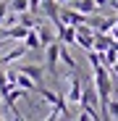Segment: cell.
Masks as SVG:
<instances>
[{
  "label": "cell",
  "instance_id": "11",
  "mask_svg": "<svg viewBox=\"0 0 118 121\" xmlns=\"http://www.w3.org/2000/svg\"><path fill=\"white\" fill-rule=\"evenodd\" d=\"M18 71H24L26 76H32L37 84H42V66H34V63H29V66H21Z\"/></svg>",
  "mask_w": 118,
  "mask_h": 121
},
{
  "label": "cell",
  "instance_id": "8",
  "mask_svg": "<svg viewBox=\"0 0 118 121\" xmlns=\"http://www.w3.org/2000/svg\"><path fill=\"white\" fill-rule=\"evenodd\" d=\"M24 53H29V50H26V48H24V42H21V45H16L11 53H5L3 58H0V63H3V66H5V63H13V60H18Z\"/></svg>",
  "mask_w": 118,
  "mask_h": 121
},
{
  "label": "cell",
  "instance_id": "22",
  "mask_svg": "<svg viewBox=\"0 0 118 121\" xmlns=\"http://www.w3.org/2000/svg\"><path fill=\"white\" fill-rule=\"evenodd\" d=\"M55 3H58V5H66V3H68V0H55Z\"/></svg>",
  "mask_w": 118,
  "mask_h": 121
},
{
  "label": "cell",
  "instance_id": "15",
  "mask_svg": "<svg viewBox=\"0 0 118 121\" xmlns=\"http://www.w3.org/2000/svg\"><path fill=\"white\" fill-rule=\"evenodd\" d=\"M8 8L13 13H21V11H29V0H8Z\"/></svg>",
  "mask_w": 118,
  "mask_h": 121
},
{
  "label": "cell",
  "instance_id": "19",
  "mask_svg": "<svg viewBox=\"0 0 118 121\" xmlns=\"http://www.w3.org/2000/svg\"><path fill=\"white\" fill-rule=\"evenodd\" d=\"M5 82H8V79H5V71H3V63H0V87H3Z\"/></svg>",
  "mask_w": 118,
  "mask_h": 121
},
{
  "label": "cell",
  "instance_id": "7",
  "mask_svg": "<svg viewBox=\"0 0 118 121\" xmlns=\"http://www.w3.org/2000/svg\"><path fill=\"white\" fill-rule=\"evenodd\" d=\"M58 39H61L63 45H73L76 42V26H71V24H66L61 32H58Z\"/></svg>",
  "mask_w": 118,
  "mask_h": 121
},
{
  "label": "cell",
  "instance_id": "6",
  "mask_svg": "<svg viewBox=\"0 0 118 121\" xmlns=\"http://www.w3.org/2000/svg\"><path fill=\"white\" fill-rule=\"evenodd\" d=\"M68 3L79 11V13H97V3H94V0H68Z\"/></svg>",
  "mask_w": 118,
  "mask_h": 121
},
{
  "label": "cell",
  "instance_id": "13",
  "mask_svg": "<svg viewBox=\"0 0 118 121\" xmlns=\"http://www.w3.org/2000/svg\"><path fill=\"white\" fill-rule=\"evenodd\" d=\"M97 100H100V97H97V90H94V87H87V90L81 92V97H79V103H87V105H97Z\"/></svg>",
  "mask_w": 118,
  "mask_h": 121
},
{
  "label": "cell",
  "instance_id": "2",
  "mask_svg": "<svg viewBox=\"0 0 118 121\" xmlns=\"http://www.w3.org/2000/svg\"><path fill=\"white\" fill-rule=\"evenodd\" d=\"M58 50H61V39H53L45 48V53H47V71L53 76H58Z\"/></svg>",
  "mask_w": 118,
  "mask_h": 121
},
{
  "label": "cell",
  "instance_id": "10",
  "mask_svg": "<svg viewBox=\"0 0 118 121\" xmlns=\"http://www.w3.org/2000/svg\"><path fill=\"white\" fill-rule=\"evenodd\" d=\"M79 97H81V82H79V76H71V87H68V100H71V103H79Z\"/></svg>",
  "mask_w": 118,
  "mask_h": 121
},
{
  "label": "cell",
  "instance_id": "1",
  "mask_svg": "<svg viewBox=\"0 0 118 121\" xmlns=\"http://www.w3.org/2000/svg\"><path fill=\"white\" fill-rule=\"evenodd\" d=\"M58 16H61L63 24H71V26H79V24L87 21V13H79L76 8H63V5H61V11H58Z\"/></svg>",
  "mask_w": 118,
  "mask_h": 121
},
{
  "label": "cell",
  "instance_id": "3",
  "mask_svg": "<svg viewBox=\"0 0 118 121\" xmlns=\"http://www.w3.org/2000/svg\"><path fill=\"white\" fill-rule=\"evenodd\" d=\"M34 32H37V37H39V48H42V50L53 42V39H58V37H55V32H53L47 24H34Z\"/></svg>",
  "mask_w": 118,
  "mask_h": 121
},
{
  "label": "cell",
  "instance_id": "16",
  "mask_svg": "<svg viewBox=\"0 0 118 121\" xmlns=\"http://www.w3.org/2000/svg\"><path fill=\"white\" fill-rule=\"evenodd\" d=\"M108 118H118V100H108Z\"/></svg>",
  "mask_w": 118,
  "mask_h": 121
},
{
  "label": "cell",
  "instance_id": "24",
  "mask_svg": "<svg viewBox=\"0 0 118 121\" xmlns=\"http://www.w3.org/2000/svg\"><path fill=\"white\" fill-rule=\"evenodd\" d=\"M0 118H3V116H0Z\"/></svg>",
  "mask_w": 118,
  "mask_h": 121
},
{
  "label": "cell",
  "instance_id": "23",
  "mask_svg": "<svg viewBox=\"0 0 118 121\" xmlns=\"http://www.w3.org/2000/svg\"><path fill=\"white\" fill-rule=\"evenodd\" d=\"M3 45H5V42H0V50H3Z\"/></svg>",
  "mask_w": 118,
  "mask_h": 121
},
{
  "label": "cell",
  "instance_id": "5",
  "mask_svg": "<svg viewBox=\"0 0 118 121\" xmlns=\"http://www.w3.org/2000/svg\"><path fill=\"white\" fill-rule=\"evenodd\" d=\"M16 84L21 87V90H26V92H37V87H39L34 79H32V76H26L24 71H16Z\"/></svg>",
  "mask_w": 118,
  "mask_h": 121
},
{
  "label": "cell",
  "instance_id": "14",
  "mask_svg": "<svg viewBox=\"0 0 118 121\" xmlns=\"http://www.w3.org/2000/svg\"><path fill=\"white\" fill-rule=\"evenodd\" d=\"M18 24H24V26L32 29V26L37 24V16H34L32 11H21V13H18Z\"/></svg>",
  "mask_w": 118,
  "mask_h": 121
},
{
  "label": "cell",
  "instance_id": "17",
  "mask_svg": "<svg viewBox=\"0 0 118 121\" xmlns=\"http://www.w3.org/2000/svg\"><path fill=\"white\" fill-rule=\"evenodd\" d=\"M11 13V8H8V0H0V26H3V21H5V16Z\"/></svg>",
  "mask_w": 118,
  "mask_h": 121
},
{
  "label": "cell",
  "instance_id": "12",
  "mask_svg": "<svg viewBox=\"0 0 118 121\" xmlns=\"http://www.w3.org/2000/svg\"><path fill=\"white\" fill-rule=\"evenodd\" d=\"M58 58H61V60H63V63H66L71 71H76V60H73V55L68 53V48H66L63 42H61V50H58Z\"/></svg>",
  "mask_w": 118,
  "mask_h": 121
},
{
  "label": "cell",
  "instance_id": "9",
  "mask_svg": "<svg viewBox=\"0 0 118 121\" xmlns=\"http://www.w3.org/2000/svg\"><path fill=\"white\" fill-rule=\"evenodd\" d=\"M21 42H24V48H26V50H42V48H39V37H37L34 26L24 34V39H21Z\"/></svg>",
  "mask_w": 118,
  "mask_h": 121
},
{
  "label": "cell",
  "instance_id": "20",
  "mask_svg": "<svg viewBox=\"0 0 118 121\" xmlns=\"http://www.w3.org/2000/svg\"><path fill=\"white\" fill-rule=\"evenodd\" d=\"M94 3H97V11H100V8H105V5H110V0H94Z\"/></svg>",
  "mask_w": 118,
  "mask_h": 121
},
{
  "label": "cell",
  "instance_id": "21",
  "mask_svg": "<svg viewBox=\"0 0 118 121\" xmlns=\"http://www.w3.org/2000/svg\"><path fill=\"white\" fill-rule=\"evenodd\" d=\"M110 69H113V74H115V76H118V60H115V63H113V66H110Z\"/></svg>",
  "mask_w": 118,
  "mask_h": 121
},
{
  "label": "cell",
  "instance_id": "4",
  "mask_svg": "<svg viewBox=\"0 0 118 121\" xmlns=\"http://www.w3.org/2000/svg\"><path fill=\"white\" fill-rule=\"evenodd\" d=\"M26 32H29V26H24V24H11L8 29L0 26V34H3V39H18V42H21Z\"/></svg>",
  "mask_w": 118,
  "mask_h": 121
},
{
  "label": "cell",
  "instance_id": "18",
  "mask_svg": "<svg viewBox=\"0 0 118 121\" xmlns=\"http://www.w3.org/2000/svg\"><path fill=\"white\" fill-rule=\"evenodd\" d=\"M39 5H42V0H29V11H32L34 16L39 13Z\"/></svg>",
  "mask_w": 118,
  "mask_h": 121
}]
</instances>
